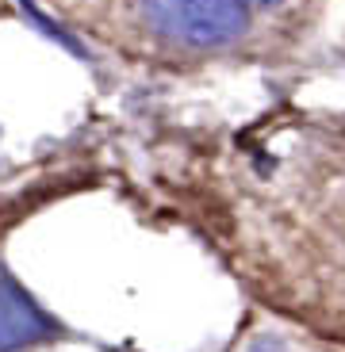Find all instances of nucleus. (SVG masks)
<instances>
[{
  "label": "nucleus",
  "instance_id": "obj_1",
  "mask_svg": "<svg viewBox=\"0 0 345 352\" xmlns=\"http://www.w3.org/2000/svg\"><path fill=\"white\" fill-rule=\"evenodd\" d=\"M138 8L154 35L180 50H227L249 31L242 0H138Z\"/></svg>",
  "mask_w": 345,
  "mask_h": 352
},
{
  "label": "nucleus",
  "instance_id": "obj_2",
  "mask_svg": "<svg viewBox=\"0 0 345 352\" xmlns=\"http://www.w3.org/2000/svg\"><path fill=\"white\" fill-rule=\"evenodd\" d=\"M58 333L54 318L16 283V276L0 264V352H19Z\"/></svg>",
  "mask_w": 345,
  "mask_h": 352
},
{
  "label": "nucleus",
  "instance_id": "obj_3",
  "mask_svg": "<svg viewBox=\"0 0 345 352\" xmlns=\"http://www.w3.org/2000/svg\"><path fill=\"white\" fill-rule=\"evenodd\" d=\"M257 4H280V0H257Z\"/></svg>",
  "mask_w": 345,
  "mask_h": 352
}]
</instances>
